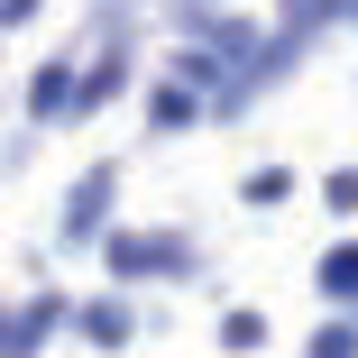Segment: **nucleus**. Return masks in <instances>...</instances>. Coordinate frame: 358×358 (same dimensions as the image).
Returning <instances> with one entry per match:
<instances>
[{"label": "nucleus", "instance_id": "1", "mask_svg": "<svg viewBox=\"0 0 358 358\" xmlns=\"http://www.w3.org/2000/svg\"><path fill=\"white\" fill-rule=\"evenodd\" d=\"M110 275H193V239L184 230H110Z\"/></svg>", "mask_w": 358, "mask_h": 358}, {"label": "nucleus", "instance_id": "13", "mask_svg": "<svg viewBox=\"0 0 358 358\" xmlns=\"http://www.w3.org/2000/svg\"><path fill=\"white\" fill-rule=\"evenodd\" d=\"M0 349H10V313H0Z\"/></svg>", "mask_w": 358, "mask_h": 358}, {"label": "nucleus", "instance_id": "9", "mask_svg": "<svg viewBox=\"0 0 358 358\" xmlns=\"http://www.w3.org/2000/svg\"><path fill=\"white\" fill-rule=\"evenodd\" d=\"M239 202H248V211H275V202H294V175H285V166H257V175L239 184Z\"/></svg>", "mask_w": 358, "mask_h": 358}, {"label": "nucleus", "instance_id": "5", "mask_svg": "<svg viewBox=\"0 0 358 358\" xmlns=\"http://www.w3.org/2000/svg\"><path fill=\"white\" fill-rule=\"evenodd\" d=\"M74 83H83L74 64H46V74L28 83V110H37V120H74Z\"/></svg>", "mask_w": 358, "mask_h": 358}, {"label": "nucleus", "instance_id": "11", "mask_svg": "<svg viewBox=\"0 0 358 358\" xmlns=\"http://www.w3.org/2000/svg\"><path fill=\"white\" fill-rule=\"evenodd\" d=\"M322 202H331V211H358V166H340V175L322 184Z\"/></svg>", "mask_w": 358, "mask_h": 358}, {"label": "nucleus", "instance_id": "2", "mask_svg": "<svg viewBox=\"0 0 358 358\" xmlns=\"http://www.w3.org/2000/svg\"><path fill=\"white\" fill-rule=\"evenodd\" d=\"M110 202H120V166H83V175H74V193H64L55 239H64V248H92V239L110 230Z\"/></svg>", "mask_w": 358, "mask_h": 358}, {"label": "nucleus", "instance_id": "10", "mask_svg": "<svg viewBox=\"0 0 358 358\" xmlns=\"http://www.w3.org/2000/svg\"><path fill=\"white\" fill-rule=\"evenodd\" d=\"M313 358H358V322H322L313 331Z\"/></svg>", "mask_w": 358, "mask_h": 358}, {"label": "nucleus", "instance_id": "6", "mask_svg": "<svg viewBox=\"0 0 358 358\" xmlns=\"http://www.w3.org/2000/svg\"><path fill=\"white\" fill-rule=\"evenodd\" d=\"M313 275H322V294H331V303H358V239L322 248V266H313Z\"/></svg>", "mask_w": 358, "mask_h": 358}, {"label": "nucleus", "instance_id": "3", "mask_svg": "<svg viewBox=\"0 0 358 358\" xmlns=\"http://www.w3.org/2000/svg\"><path fill=\"white\" fill-rule=\"evenodd\" d=\"M74 331H83V349H129V303H110V294H92V303H74Z\"/></svg>", "mask_w": 358, "mask_h": 358}, {"label": "nucleus", "instance_id": "12", "mask_svg": "<svg viewBox=\"0 0 358 358\" xmlns=\"http://www.w3.org/2000/svg\"><path fill=\"white\" fill-rule=\"evenodd\" d=\"M28 10H37V0H0V28H19V19H28Z\"/></svg>", "mask_w": 358, "mask_h": 358}, {"label": "nucleus", "instance_id": "7", "mask_svg": "<svg viewBox=\"0 0 358 358\" xmlns=\"http://www.w3.org/2000/svg\"><path fill=\"white\" fill-rule=\"evenodd\" d=\"M221 349H230V358H257V349H266V313H257V303L221 313Z\"/></svg>", "mask_w": 358, "mask_h": 358}, {"label": "nucleus", "instance_id": "8", "mask_svg": "<svg viewBox=\"0 0 358 358\" xmlns=\"http://www.w3.org/2000/svg\"><path fill=\"white\" fill-rule=\"evenodd\" d=\"M120 83H129V55H101V64H92V74L74 83V110H101V101H110Z\"/></svg>", "mask_w": 358, "mask_h": 358}, {"label": "nucleus", "instance_id": "4", "mask_svg": "<svg viewBox=\"0 0 358 358\" xmlns=\"http://www.w3.org/2000/svg\"><path fill=\"white\" fill-rule=\"evenodd\" d=\"M148 129H166V138H175V129H202V92H184V83L166 74V83L148 92Z\"/></svg>", "mask_w": 358, "mask_h": 358}]
</instances>
